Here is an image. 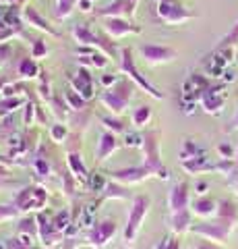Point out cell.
<instances>
[{"instance_id":"6da1fadb","label":"cell","mask_w":238,"mask_h":249,"mask_svg":"<svg viewBox=\"0 0 238 249\" xmlns=\"http://www.w3.org/2000/svg\"><path fill=\"white\" fill-rule=\"evenodd\" d=\"M151 210V197L147 193H137V196L130 199V208L127 214V227L122 232V241H125V247H135V241L139 237L141 227L145 222Z\"/></svg>"},{"instance_id":"7a4b0ae2","label":"cell","mask_w":238,"mask_h":249,"mask_svg":"<svg viewBox=\"0 0 238 249\" xmlns=\"http://www.w3.org/2000/svg\"><path fill=\"white\" fill-rule=\"evenodd\" d=\"M135 93V83L128 79V77H120V79L112 85V88L104 89L99 93V102L102 106L114 116H120L127 112L128 102L133 100Z\"/></svg>"},{"instance_id":"3957f363","label":"cell","mask_w":238,"mask_h":249,"mask_svg":"<svg viewBox=\"0 0 238 249\" xmlns=\"http://www.w3.org/2000/svg\"><path fill=\"white\" fill-rule=\"evenodd\" d=\"M159 131L158 129H145L143 131V143H141V152H143V164L151 170V175L156 178H170V170L164 166L162 162V150H159Z\"/></svg>"},{"instance_id":"277c9868","label":"cell","mask_w":238,"mask_h":249,"mask_svg":"<svg viewBox=\"0 0 238 249\" xmlns=\"http://www.w3.org/2000/svg\"><path fill=\"white\" fill-rule=\"evenodd\" d=\"M236 227V222H230L224 220V218H209V220H199L190 224V231L195 237H201V239H209V241H216V243H226L232 235V231Z\"/></svg>"},{"instance_id":"5b68a950","label":"cell","mask_w":238,"mask_h":249,"mask_svg":"<svg viewBox=\"0 0 238 249\" xmlns=\"http://www.w3.org/2000/svg\"><path fill=\"white\" fill-rule=\"evenodd\" d=\"M120 71L125 73L130 81H133L137 88H141L147 96H151L153 100H164V93L159 91L156 85L153 83H149L145 77L139 73V69H137V65H135V56H133V50L130 48H120Z\"/></svg>"},{"instance_id":"8992f818","label":"cell","mask_w":238,"mask_h":249,"mask_svg":"<svg viewBox=\"0 0 238 249\" xmlns=\"http://www.w3.org/2000/svg\"><path fill=\"white\" fill-rule=\"evenodd\" d=\"M116 232H118V222L114 220V218H104V220L95 222L94 227L85 232L83 245L94 247V249H106L114 241Z\"/></svg>"},{"instance_id":"52a82bcc","label":"cell","mask_w":238,"mask_h":249,"mask_svg":"<svg viewBox=\"0 0 238 249\" xmlns=\"http://www.w3.org/2000/svg\"><path fill=\"white\" fill-rule=\"evenodd\" d=\"M46 201H48V191L44 187L27 185L15 196L13 204L21 210V214H29V212H42Z\"/></svg>"},{"instance_id":"ba28073f","label":"cell","mask_w":238,"mask_h":249,"mask_svg":"<svg viewBox=\"0 0 238 249\" xmlns=\"http://www.w3.org/2000/svg\"><path fill=\"white\" fill-rule=\"evenodd\" d=\"M156 2H158L159 19L164 23H168V25H180V23L197 17V15L193 11H189L180 0H156Z\"/></svg>"},{"instance_id":"9c48e42d","label":"cell","mask_w":238,"mask_h":249,"mask_svg":"<svg viewBox=\"0 0 238 249\" xmlns=\"http://www.w3.org/2000/svg\"><path fill=\"white\" fill-rule=\"evenodd\" d=\"M139 54L147 65L156 67V65H166L178 58V50L166 44H141L139 46Z\"/></svg>"},{"instance_id":"30bf717a","label":"cell","mask_w":238,"mask_h":249,"mask_svg":"<svg viewBox=\"0 0 238 249\" xmlns=\"http://www.w3.org/2000/svg\"><path fill=\"white\" fill-rule=\"evenodd\" d=\"M102 29L108 37H114V40H120V37L127 36H139L141 27L133 23V19L127 17H108L102 21Z\"/></svg>"},{"instance_id":"8fae6325","label":"cell","mask_w":238,"mask_h":249,"mask_svg":"<svg viewBox=\"0 0 238 249\" xmlns=\"http://www.w3.org/2000/svg\"><path fill=\"white\" fill-rule=\"evenodd\" d=\"M190 185L187 181H178L172 185L170 193H168V208L170 214H180L190 210Z\"/></svg>"},{"instance_id":"7c38bea8","label":"cell","mask_w":238,"mask_h":249,"mask_svg":"<svg viewBox=\"0 0 238 249\" xmlns=\"http://www.w3.org/2000/svg\"><path fill=\"white\" fill-rule=\"evenodd\" d=\"M151 170L145 166V164H139V166H127V168H118V170H112L110 173V181H116V183H122V185H139L143 181L151 178Z\"/></svg>"},{"instance_id":"4fadbf2b","label":"cell","mask_w":238,"mask_h":249,"mask_svg":"<svg viewBox=\"0 0 238 249\" xmlns=\"http://www.w3.org/2000/svg\"><path fill=\"white\" fill-rule=\"evenodd\" d=\"M23 21H25V25L33 27L37 31H42V34H46V36L60 37V31L54 29V25H52V23L46 19L33 4H25V6H23Z\"/></svg>"},{"instance_id":"5bb4252c","label":"cell","mask_w":238,"mask_h":249,"mask_svg":"<svg viewBox=\"0 0 238 249\" xmlns=\"http://www.w3.org/2000/svg\"><path fill=\"white\" fill-rule=\"evenodd\" d=\"M95 17L99 19H108V17H127V19H133L135 13H137V6L130 2V0H112L110 4L102 6V9L94 11Z\"/></svg>"},{"instance_id":"9a60e30c","label":"cell","mask_w":238,"mask_h":249,"mask_svg":"<svg viewBox=\"0 0 238 249\" xmlns=\"http://www.w3.org/2000/svg\"><path fill=\"white\" fill-rule=\"evenodd\" d=\"M226 85L224 83H218V85H211L207 91H203V96H201V106H203V110L205 112H209V114H220L222 110H224V104H226V96L222 93V89H224Z\"/></svg>"},{"instance_id":"2e32d148","label":"cell","mask_w":238,"mask_h":249,"mask_svg":"<svg viewBox=\"0 0 238 249\" xmlns=\"http://www.w3.org/2000/svg\"><path fill=\"white\" fill-rule=\"evenodd\" d=\"M118 147H120L118 135L112 133V131H104L99 135V142L95 147V162H106L114 152H118Z\"/></svg>"},{"instance_id":"e0dca14e","label":"cell","mask_w":238,"mask_h":249,"mask_svg":"<svg viewBox=\"0 0 238 249\" xmlns=\"http://www.w3.org/2000/svg\"><path fill=\"white\" fill-rule=\"evenodd\" d=\"M190 212H193V216L201 218V220L216 218V214H218V199H213L209 196H197L193 201H190Z\"/></svg>"},{"instance_id":"ac0fdd59","label":"cell","mask_w":238,"mask_h":249,"mask_svg":"<svg viewBox=\"0 0 238 249\" xmlns=\"http://www.w3.org/2000/svg\"><path fill=\"white\" fill-rule=\"evenodd\" d=\"M71 81H73V89L79 91L81 96L87 100V102L95 96V91H94V77L89 75L87 69H79V73H77Z\"/></svg>"},{"instance_id":"d6986e66","label":"cell","mask_w":238,"mask_h":249,"mask_svg":"<svg viewBox=\"0 0 238 249\" xmlns=\"http://www.w3.org/2000/svg\"><path fill=\"white\" fill-rule=\"evenodd\" d=\"M66 164H68V170H71V175L75 178H81L83 183H87L89 168L85 166V162H83L81 152H68L66 154Z\"/></svg>"},{"instance_id":"ffe728a7","label":"cell","mask_w":238,"mask_h":249,"mask_svg":"<svg viewBox=\"0 0 238 249\" xmlns=\"http://www.w3.org/2000/svg\"><path fill=\"white\" fill-rule=\"evenodd\" d=\"M17 75L21 79H37L42 75V69L37 65V60L29 54V56H23L17 62Z\"/></svg>"},{"instance_id":"44dd1931","label":"cell","mask_w":238,"mask_h":249,"mask_svg":"<svg viewBox=\"0 0 238 249\" xmlns=\"http://www.w3.org/2000/svg\"><path fill=\"white\" fill-rule=\"evenodd\" d=\"M133 197L135 196L130 193V189L127 185L116 183V181H108V185H106L104 191H102L99 201H104V199H133Z\"/></svg>"},{"instance_id":"7402d4cb","label":"cell","mask_w":238,"mask_h":249,"mask_svg":"<svg viewBox=\"0 0 238 249\" xmlns=\"http://www.w3.org/2000/svg\"><path fill=\"white\" fill-rule=\"evenodd\" d=\"M180 164L190 175H201V173H207V170H216V162H209V158L205 154L197 156V158H190V160H184Z\"/></svg>"},{"instance_id":"603a6c76","label":"cell","mask_w":238,"mask_h":249,"mask_svg":"<svg viewBox=\"0 0 238 249\" xmlns=\"http://www.w3.org/2000/svg\"><path fill=\"white\" fill-rule=\"evenodd\" d=\"M190 224H193V212L187 210V212L180 214H170V229L174 235H184V232L190 231Z\"/></svg>"},{"instance_id":"cb8c5ba5","label":"cell","mask_w":238,"mask_h":249,"mask_svg":"<svg viewBox=\"0 0 238 249\" xmlns=\"http://www.w3.org/2000/svg\"><path fill=\"white\" fill-rule=\"evenodd\" d=\"M151 119H153V110L147 104L137 106V108H133V112H130V124L137 127V129H147Z\"/></svg>"},{"instance_id":"d4e9b609","label":"cell","mask_w":238,"mask_h":249,"mask_svg":"<svg viewBox=\"0 0 238 249\" xmlns=\"http://www.w3.org/2000/svg\"><path fill=\"white\" fill-rule=\"evenodd\" d=\"M216 216L238 224V204H236L234 199H230V197L218 199V214Z\"/></svg>"},{"instance_id":"484cf974","label":"cell","mask_w":238,"mask_h":249,"mask_svg":"<svg viewBox=\"0 0 238 249\" xmlns=\"http://www.w3.org/2000/svg\"><path fill=\"white\" fill-rule=\"evenodd\" d=\"M52 224H54L56 231H60V232L75 231V218H73V214H71V210H68V208L58 210V212L52 216Z\"/></svg>"},{"instance_id":"4316f807","label":"cell","mask_w":238,"mask_h":249,"mask_svg":"<svg viewBox=\"0 0 238 249\" xmlns=\"http://www.w3.org/2000/svg\"><path fill=\"white\" fill-rule=\"evenodd\" d=\"M17 235H32V237H40V229H37V218L32 214H23L19 218L17 224ZM40 241V239H37Z\"/></svg>"},{"instance_id":"83f0119b","label":"cell","mask_w":238,"mask_h":249,"mask_svg":"<svg viewBox=\"0 0 238 249\" xmlns=\"http://www.w3.org/2000/svg\"><path fill=\"white\" fill-rule=\"evenodd\" d=\"M79 0H54V19L56 21H66L75 13Z\"/></svg>"},{"instance_id":"f1b7e54d","label":"cell","mask_w":238,"mask_h":249,"mask_svg":"<svg viewBox=\"0 0 238 249\" xmlns=\"http://www.w3.org/2000/svg\"><path fill=\"white\" fill-rule=\"evenodd\" d=\"M27 104V98L17 96V98H0V119L9 116L13 112H17L19 108H23Z\"/></svg>"},{"instance_id":"f546056e","label":"cell","mask_w":238,"mask_h":249,"mask_svg":"<svg viewBox=\"0 0 238 249\" xmlns=\"http://www.w3.org/2000/svg\"><path fill=\"white\" fill-rule=\"evenodd\" d=\"M64 102L68 104V108L71 110H75V112H83L87 108V100L81 96L77 89H68L66 93H64Z\"/></svg>"},{"instance_id":"4dcf8cb0","label":"cell","mask_w":238,"mask_h":249,"mask_svg":"<svg viewBox=\"0 0 238 249\" xmlns=\"http://www.w3.org/2000/svg\"><path fill=\"white\" fill-rule=\"evenodd\" d=\"M99 123L106 127V131H112V133H116V135H120V133H127V123L125 121H120L118 116H99Z\"/></svg>"},{"instance_id":"1f68e13d","label":"cell","mask_w":238,"mask_h":249,"mask_svg":"<svg viewBox=\"0 0 238 249\" xmlns=\"http://www.w3.org/2000/svg\"><path fill=\"white\" fill-rule=\"evenodd\" d=\"M203 147H199V143H195L193 139H187L182 143V150H180V162L184 160H190V158H197V156H203Z\"/></svg>"},{"instance_id":"d6a6232c","label":"cell","mask_w":238,"mask_h":249,"mask_svg":"<svg viewBox=\"0 0 238 249\" xmlns=\"http://www.w3.org/2000/svg\"><path fill=\"white\" fill-rule=\"evenodd\" d=\"M50 139L54 143H64L68 139V127L64 123H54L50 127Z\"/></svg>"},{"instance_id":"836d02e7","label":"cell","mask_w":238,"mask_h":249,"mask_svg":"<svg viewBox=\"0 0 238 249\" xmlns=\"http://www.w3.org/2000/svg\"><path fill=\"white\" fill-rule=\"evenodd\" d=\"M50 54V48H48V42L44 40V37H37V40L32 42V56L35 60H42Z\"/></svg>"},{"instance_id":"e575fe53","label":"cell","mask_w":238,"mask_h":249,"mask_svg":"<svg viewBox=\"0 0 238 249\" xmlns=\"http://www.w3.org/2000/svg\"><path fill=\"white\" fill-rule=\"evenodd\" d=\"M21 210L15 206V204H2L0 206V222H6V220H13V218H21Z\"/></svg>"},{"instance_id":"d590c367","label":"cell","mask_w":238,"mask_h":249,"mask_svg":"<svg viewBox=\"0 0 238 249\" xmlns=\"http://www.w3.org/2000/svg\"><path fill=\"white\" fill-rule=\"evenodd\" d=\"M153 249H182V245H180V237L178 235H166L164 239H159L158 241V245L153 247Z\"/></svg>"},{"instance_id":"8d00e7d4","label":"cell","mask_w":238,"mask_h":249,"mask_svg":"<svg viewBox=\"0 0 238 249\" xmlns=\"http://www.w3.org/2000/svg\"><path fill=\"white\" fill-rule=\"evenodd\" d=\"M234 46H238V23L232 27V31L218 44V48L216 50H224V48H234Z\"/></svg>"},{"instance_id":"74e56055","label":"cell","mask_w":238,"mask_h":249,"mask_svg":"<svg viewBox=\"0 0 238 249\" xmlns=\"http://www.w3.org/2000/svg\"><path fill=\"white\" fill-rule=\"evenodd\" d=\"M91 191H97V193H102L104 191V187L108 185V181H106L104 177H99L97 173H94V175H89V178H87V183H85Z\"/></svg>"},{"instance_id":"f35d334b","label":"cell","mask_w":238,"mask_h":249,"mask_svg":"<svg viewBox=\"0 0 238 249\" xmlns=\"http://www.w3.org/2000/svg\"><path fill=\"white\" fill-rule=\"evenodd\" d=\"M108 65H110L108 54H104V52H99V50H95L94 54H91V67H95V69H106Z\"/></svg>"},{"instance_id":"ab89813d","label":"cell","mask_w":238,"mask_h":249,"mask_svg":"<svg viewBox=\"0 0 238 249\" xmlns=\"http://www.w3.org/2000/svg\"><path fill=\"white\" fill-rule=\"evenodd\" d=\"M15 131H17V124H15V121H13V114H9V116H4L2 119V124H0V135H15Z\"/></svg>"},{"instance_id":"60d3db41","label":"cell","mask_w":238,"mask_h":249,"mask_svg":"<svg viewBox=\"0 0 238 249\" xmlns=\"http://www.w3.org/2000/svg\"><path fill=\"white\" fill-rule=\"evenodd\" d=\"M35 110H37V106L27 100V104L23 106V124H25V127L33 124V112H35Z\"/></svg>"},{"instance_id":"b9f144b4","label":"cell","mask_w":238,"mask_h":249,"mask_svg":"<svg viewBox=\"0 0 238 249\" xmlns=\"http://www.w3.org/2000/svg\"><path fill=\"white\" fill-rule=\"evenodd\" d=\"M190 249H222L220 243H216V241H209V239H201V237H197L195 239V243Z\"/></svg>"},{"instance_id":"7bdbcfd3","label":"cell","mask_w":238,"mask_h":249,"mask_svg":"<svg viewBox=\"0 0 238 249\" xmlns=\"http://www.w3.org/2000/svg\"><path fill=\"white\" fill-rule=\"evenodd\" d=\"M37 91H40V98L44 100H50V79H48V73H44L42 71V83H40V88H37Z\"/></svg>"},{"instance_id":"ee69618b","label":"cell","mask_w":238,"mask_h":249,"mask_svg":"<svg viewBox=\"0 0 238 249\" xmlns=\"http://www.w3.org/2000/svg\"><path fill=\"white\" fill-rule=\"evenodd\" d=\"M9 58H13V44L11 42H0V65L9 62Z\"/></svg>"},{"instance_id":"f6af8a7d","label":"cell","mask_w":238,"mask_h":249,"mask_svg":"<svg viewBox=\"0 0 238 249\" xmlns=\"http://www.w3.org/2000/svg\"><path fill=\"white\" fill-rule=\"evenodd\" d=\"M35 170H37V175L40 177H48L50 175V164H48V160L46 158H35Z\"/></svg>"},{"instance_id":"bcb514c9","label":"cell","mask_w":238,"mask_h":249,"mask_svg":"<svg viewBox=\"0 0 238 249\" xmlns=\"http://www.w3.org/2000/svg\"><path fill=\"white\" fill-rule=\"evenodd\" d=\"M125 143H127L128 147H141V143H143V133H127Z\"/></svg>"},{"instance_id":"7dc6e473","label":"cell","mask_w":238,"mask_h":249,"mask_svg":"<svg viewBox=\"0 0 238 249\" xmlns=\"http://www.w3.org/2000/svg\"><path fill=\"white\" fill-rule=\"evenodd\" d=\"M216 150L220 154V158H234V147L230 143H220Z\"/></svg>"},{"instance_id":"c3c4849f","label":"cell","mask_w":238,"mask_h":249,"mask_svg":"<svg viewBox=\"0 0 238 249\" xmlns=\"http://www.w3.org/2000/svg\"><path fill=\"white\" fill-rule=\"evenodd\" d=\"M120 79V77L118 75H108V73H106V75H102V77H99V83H102L104 85V88L106 89H108V88H112V85L114 83H116Z\"/></svg>"},{"instance_id":"681fc988","label":"cell","mask_w":238,"mask_h":249,"mask_svg":"<svg viewBox=\"0 0 238 249\" xmlns=\"http://www.w3.org/2000/svg\"><path fill=\"white\" fill-rule=\"evenodd\" d=\"M226 183L232 187V191H236V196H238V170H234V173H230L226 177Z\"/></svg>"},{"instance_id":"f907efd6","label":"cell","mask_w":238,"mask_h":249,"mask_svg":"<svg viewBox=\"0 0 238 249\" xmlns=\"http://www.w3.org/2000/svg\"><path fill=\"white\" fill-rule=\"evenodd\" d=\"M77 6H79L81 13H91L94 11V0H79V4Z\"/></svg>"},{"instance_id":"816d5d0a","label":"cell","mask_w":238,"mask_h":249,"mask_svg":"<svg viewBox=\"0 0 238 249\" xmlns=\"http://www.w3.org/2000/svg\"><path fill=\"white\" fill-rule=\"evenodd\" d=\"M207 189H209V183H207V181H199L195 185V193H197V196H207Z\"/></svg>"},{"instance_id":"f5cc1de1","label":"cell","mask_w":238,"mask_h":249,"mask_svg":"<svg viewBox=\"0 0 238 249\" xmlns=\"http://www.w3.org/2000/svg\"><path fill=\"white\" fill-rule=\"evenodd\" d=\"M2 4H19V0H0Z\"/></svg>"},{"instance_id":"db71d44e","label":"cell","mask_w":238,"mask_h":249,"mask_svg":"<svg viewBox=\"0 0 238 249\" xmlns=\"http://www.w3.org/2000/svg\"><path fill=\"white\" fill-rule=\"evenodd\" d=\"M6 83H9V81H6V79H4V77H2V75H0V91H2V88H4V85H6Z\"/></svg>"},{"instance_id":"11a10c76","label":"cell","mask_w":238,"mask_h":249,"mask_svg":"<svg viewBox=\"0 0 238 249\" xmlns=\"http://www.w3.org/2000/svg\"><path fill=\"white\" fill-rule=\"evenodd\" d=\"M234 162H236V170H238V145H236V156H234Z\"/></svg>"},{"instance_id":"9f6ffc18","label":"cell","mask_w":238,"mask_h":249,"mask_svg":"<svg viewBox=\"0 0 238 249\" xmlns=\"http://www.w3.org/2000/svg\"><path fill=\"white\" fill-rule=\"evenodd\" d=\"M52 249H60V247H52Z\"/></svg>"},{"instance_id":"6f0895ef","label":"cell","mask_w":238,"mask_h":249,"mask_svg":"<svg viewBox=\"0 0 238 249\" xmlns=\"http://www.w3.org/2000/svg\"><path fill=\"white\" fill-rule=\"evenodd\" d=\"M94 2H95V0H94Z\"/></svg>"}]
</instances>
